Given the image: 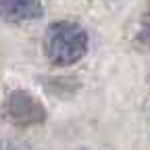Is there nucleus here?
Here are the masks:
<instances>
[{
	"label": "nucleus",
	"instance_id": "nucleus-1",
	"mask_svg": "<svg viewBox=\"0 0 150 150\" xmlns=\"http://www.w3.org/2000/svg\"><path fill=\"white\" fill-rule=\"evenodd\" d=\"M88 31L75 21H54L44 33V54L54 67H71L88 54Z\"/></svg>",
	"mask_w": 150,
	"mask_h": 150
},
{
	"label": "nucleus",
	"instance_id": "nucleus-2",
	"mask_svg": "<svg viewBox=\"0 0 150 150\" xmlns=\"http://www.w3.org/2000/svg\"><path fill=\"white\" fill-rule=\"evenodd\" d=\"M4 115L15 127H35L42 125L48 117V110L40 98L29 90H13L4 104Z\"/></svg>",
	"mask_w": 150,
	"mask_h": 150
},
{
	"label": "nucleus",
	"instance_id": "nucleus-3",
	"mask_svg": "<svg viewBox=\"0 0 150 150\" xmlns=\"http://www.w3.org/2000/svg\"><path fill=\"white\" fill-rule=\"evenodd\" d=\"M44 15V4L38 0H0V19L6 23H27Z\"/></svg>",
	"mask_w": 150,
	"mask_h": 150
},
{
	"label": "nucleus",
	"instance_id": "nucleus-4",
	"mask_svg": "<svg viewBox=\"0 0 150 150\" xmlns=\"http://www.w3.org/2000/svg\"><path fill=\"white\" fill-rule=\"evenodd\" d=\"M86 150H88V148H86Z\"/></svg>",
	"mask_w": 150,
	"mask_h": 150
}]
</instances>
